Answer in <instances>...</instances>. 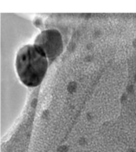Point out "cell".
I'll return each instance as SVG.
<instances>
[{
  "label": "cell",
  "instance_id": "1",
  "mask_svg": "<svg viewBox=\"0 0 136 152\" xmlns=\"http://www.w3.org/2000/svg\"><path fill=\"white\" fill-rule=\"evenodd\" d=\"M48 69V59L34 45L22 47L16 57V71L20 80L30 87L38 86Z\"/></svg>",
  "mask_w": 136,
  "mask_h": 152
},
{
  "label": "cell",
  "instance_id": "2",
  "mask_svg": "<svg viewBox=\"0 0 136 152\" xmlns=\"http://www.w3.org/2000/svg\"><path fill=\"white\" fill-rule=\"evenodd\" d=\"M34 46L45 55L48 60L53 61L63 50L61 34L54 29L44 31L36 38Z\"/></svg>",
  "mask_w": 136,
  "mask_h": 152
}]
</instances>
